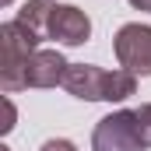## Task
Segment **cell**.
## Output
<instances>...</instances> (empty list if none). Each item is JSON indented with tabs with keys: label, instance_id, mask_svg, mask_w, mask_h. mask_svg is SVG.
<instances>
[{
	"label": "cell",
	"instance_id": "cell-9",
	"mask_svg": "<svg viewBox=\"0 0 151 151\" xmlns=\"http://www.w3.org/2000/svg\"><path fill=\"white\" fill-rule=\"evenodd\" d=\"M39 151H77V148L67 141V137H49V141H46Z\"/></svg>",
	"mask_w": 151,
	"mask_h": 151
},
{
	"label": "cell",
	"instance_id": "cell-12",
	"mask_svg": "<svg viewBox=\"0 0 151 151\" xmlns=\"http://www.w3.org/2000/svg\"><path fill=\"white\" fill-rule=\"evenodd\" d=\"M11 4H14V0H0V7H11Z\"/></svg>",
	"mask_w": 151,
	"mask_h": 151
},
{
	"label": "cell",
	"instance_id": "cell-10",
	"mask_svg": "<svg viewBox=\"0 0 151 151\" xmlns=\"http://www.w3.org/2000/svg\"><path fill=\"white\" fill-rule=\"evenodd\" d=\"M14 130V106H11V99H7V123H4V134H11Z\"/></svg>",
	"mask_w": 151,
	"mask_h": 151
},
{
	"label": "cell",
	"instance_id": "cell-5",
	"mask_svg": "<svg viewBox=\"0 0 151 151\" xmlns=\"http://www.w3.org/2000/svg\"><path fill=\"white\" fill-rule=\"evenodd\" d=\"M46 39H53V42H60V46H81V42H88V39H91V18H88L81 7L56 4Z\"/></svg>",
	"mask_w": 151,
	"mask_h": 151
},
{
	"label": "cell",
	"instance_id": "cell-4",
	"mask_svg": "<svg viewBox=\"0 0 151 151\" xmlns=\"http://www.w3.org/2000/svg\"><path fill=\"white\" fill-rule=\"evenodd\" d=\"M116 63L134 77H151V25L130 21L113 35Z\"/></svg>",
	"mask_w": 151,
	"mask_h": 151
},
{
	"label": "cell",
	"instance_id": "cell-8",
	"mask_svg": "<svg viewBox=\"0 0 151 151\" xmlns=\"http://www.w3.org/2000/svg\"><path fill=\"white\" fill-rule=\"evenodd\" d=\"M134 116H137V130H141V141L151 148V102H144V106H137L134 109Z\"/></svg>",
	"mask_w": 151,
	"mask_h": 151
},
{
	"label": "cell",
	"instance_id": "cell-6",
	"mask_svg": "<svg viewBox=\"0 0 151 151\" xmlns=\"http://www.w3.org/2000/svg\"><path fill=\"white\" fill-rule=\"evenodd\" d=\"M67 60L60 49H39L35 56L28 60V70H25V88H56L63 84L67 77Z\"/></svg>",
	"mask_w": 151,
	"mask_h": 151
},
{
	"label": "cell",
	"instance_id": "cell-11",
	"mask_svg": "<svg viewBox=\"0 0 151 151\" xmlns=\"http://www.w3.org/2000/svg\"><path fill=\"white\" fill-rule=\"evenodd\" d=\"M134 11H144V14H151V0H127Z\"/></svg>",
	"mask_w": 151,
	"mask_h": 151
},
{
	"label": "cell",
	"instance_id": "cell-3",
	"mask_svg": "<svg viewBox=\"0 0 151 151\" xmlns=\"http://www.w3.org/2000/svg\"><path fill=\"white\" fill-rule=\"evenodd\" d=\"M91 151H148V144L141 141L134 109H116L102 116L91 130Z\"/></svg>",
	"mask_w": 151,
	"mask_h": 151
},
{
	"label": "cell",
	"instance_id": "cell-7",
	"mask_svg": "<svg viewBox=\"0 0 151 151\" xmlns=\"http://www.w3.org/2000/svg\"><path fill=\"white\" fill-rule=\"evenodd\" d=\"M53 11H56V0H25V7L18 11V21H21V25H28L35 35L46 39L49 21H53Z\"/></svg>",
	"mask_w": 151,
	"mask_h": 151
},
{
	"label": "cell",
	"instance_id": "cell-1",
	"mask_svg": "<svg viewBox=\"0 0 151 151\" xmlns=\"http://www.w3.org/2000/svg\"><path fill=\"white\" fill-rule=\"evenodd\" d=\"M63 88L84 99V102H127L134 91H137V77L130 70H102L95 63H70L67 77H63Z\"/></svg>",
	"mask_w": 151,
	"mask_h": 151
},
{
	"label": "cell",
	"instance_id": "cell-2",
	"mask_svg": "<svg viewBox=\"0 0 151 151\" xmlns=\"http://www.w3.org/2000/svg\"><path fill=\"white\" fill-rule=\"evenodd\" d=\"M39 42H42V35H35V32H32L28 25H21L18 18L0 25V46H4L0 88H4V95L25 91V70H28V60L39 53Z\"/></svg>",
	"mask_w": 151,
	"mask_h": 151
}]
</instances>
